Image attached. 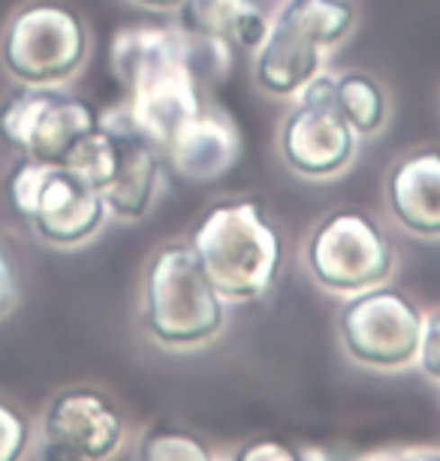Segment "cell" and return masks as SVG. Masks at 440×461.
<instances>
[{"mask_svg":"<svg viewBox=\"0 0 440 461\" xmlns=\"http://www.w3.org/2000/svg\"><path fill=\"white\" fill-rule=\"evenodd\" d=\"M232 51L166 24H127L112 37V69L124 91L121 106L157 148L196 115L205 85L229 73Z\"/></svg>","mask_w":440,"mask_h":461,"instance_id":"obj_1","label":"cell"},{"mask_svg":"<svg viewBox=\"0 0 440 461\" xmlns=\"http://www.w3.org/2000/svg\"><path fill=\"white\" fill-rule=\"evenodd\" d=\"M187 245L227 302L269 295L283 266V239L256 199H223L200 217Z\"/></svg>","mask_w":440,"mask_h":461,"instance_id":"obj_2","label":"cell"},{"mask_svg":"<svg viewBox=\"0 0 440 461\" xmlns=\"http://www.w3.org/2000/svg\"><path fill=\"white\" fill-rule=\"evenodd\" d=\"M139 323L166 350H196L227 326V299L214 290L187 241H163L145 263Z\"/></svg>","mask_w":440,"mask_h":461,"instance_id":"obj_3","label":"cell"},{"mask_svg":"<svg viewBox=\"0 0 440 461\" xmlns=\"http://www.w3.org/2000/svg\"><path fill=\"white\" fill-rule=\"evenodd\" d=\"M13 212L51 248H79L106 223V199L64 163L19 158L6 178Z\"/></svg>","mask_w":440,"mask_h":461,"instance_id":"obj_4","label":"cell"},{"mask_svg":"<svg viewBox=\"0 0 440 461\" xmlns=\"http://www.w3.org/2000/svg\"><path fill=\"white\" fill-rule=\"evenodd\" d=\"M310 281L335 295H350L390 281L399 254L392 239L362 208H335L314 223L301 248Z\"/></svg>","mask_w":440,"mask_h":461,"instance_id":"obj_5","label":"cell"},{"mask_svg":"<svg viewBox=\"0 0 440 461\" xmlns=\"http://www.w3.org/2000/svg\"><path fill=\"white\" fill-rule=\"evenodd\" d=\"M426 311L390 281L350 293L338 308L341 347L362 368L401 371L417 362Z\"/></svg>","mask_w":440,"mask_h":461,"instance_id":"obj_6","label":"cell"},{"mask_svg":"<svg viewBox=\"0 0 440 461\" xmlns=\"http://www.w3.org/2000/svg\"><path fill=\"white\" fill-rule=\"evenodd\" d=\"M91 37L70 6L37 0L22 6L0 37V60L22 85H60L85 67Z\"/></svg>","mask_w":440,"mask_h":461,"instance_id":"obj_7","label":"cell"},{"mask_svg":"<svg viewBox=\"0 0 440 461\" xmlns=\"http://www.w3.org/2000/svg\"><path fill=\"white\" fill-rule=\"evenodd\" d=\"M332 76L317 73L296 94V106L278 127V154L290 172L301 178L323 181L341 176L356 160L359 136L341 118L332 103Z\"/></svg>","mask_w":440,"mask_h":461,"instance_id":"obj_8","label":"cell"},{"mask_svg":"<svg viewBox=\"0 0 440 461\" xmlns=\"http://www.w3.org/2000/svg\"><path fill=\"white\" fill-rule=\"evenodd\" d=\"M100 124V112L58 85H22L0 103V136L22 158L64 163L73 145Z\"/></svg>","mask_w":440,"mask_h":461,"instance_id":"obj_9","label":"cell"},{"mask_svg":"<svg viewBox=\"0 0 440 461\" xmlns=\"http://www.w3.org/2000/svg\"><path fill=\"white\" fill-rule=\"evenodd\" d=\"M127 434L118 404L94 386L60 389L42 413V456L64 461H103Z\"/></svg>","mask_w":440,"mask_h":461,"instance_id":"obj_10","label":"cell"},{"mask_svg":"<svg viewBox=\"0 0 440 461\" xmlns=\"http://www.w3.org/2000/svg\"><path fill=\"white\" fill-rule=\"evenodd\" d=\"M100 124L115 136V169L103 190L109 214L121 221H142L157 203L163 176H166L163 151L154 139L136 127V121L127 115L121 103L100 112Z\"/></svg>","mask_w":440,"mask_h":461,"instance_id":"obj_11","label":"cell"},{"mask_svg":"<svg viewBox=\"0 0 440 461\" xmlns=\"http://www.w3.org/2000/svg\"><path fill=\"white\" fill-rule=\"evenodd\" d=\"M241 130L236 118L218 103L205 106L181 124L163 145V167L187 185H211L223 178L241 158Z\"/></svg>","mask_w":440,"mask_h":461,"instance_id":"obj_12","label":"cell"},{"mask_svg":"<svg viewBox=\"0 0 440 461\" xmlns=\"http://www.w3.org/2000/svg\"><path fill=\"white\" fill-rule=\"evenodd\" d=\"M386 208L410 236L440 239V148H413L392 163Z\"/></svg>","mask_w":440,"mask_h":461,"instance_id":"obj_13","label":"cell"},{"mask_svg":"<svg viewBox=\"0 0 440 461\" xmlns=\"http://www.w3.org/2000/svg\"><path fill=\"white\" fill-rule=\"evenodd\" d=\"M178 28L229 51L254 55L272 28V10L263 0H181Z\"/></svg>","mask_w":440,"mask_h":461,"instance_id":"obj_14","label":"cell"},{"mask_svg":"<svg viewBox=\"0 0 440 461\" xmlns=\"http://www.w3.org/2000/svg\"><path fill=\"white\" fill-rule=\"evenodd\" d=\"M323 69V49L278 22H272L260 49L254 51V82L269 97H296Z\"/></svg>","mask_w":440,"mask_h":461,"instance_id":"obj_15","label":"cell"},{"mask_svg":"<svg viewBox=\"0 0 440 461\" xmlns=\"http://www.w3.org/2000/svg\"><path fill=\"white\" fill-rule=\"evenodd\" d=\"M272 22L292 28L323 51L341 46L356 24V6L350 0H281Z\"/></svg>","mask_w":440,"mask_h":461,"instance_id":"obj_16","label":"cell"},{"mask_svg":"<svg viewBox=\"0 0 440 461\" xmlns=\"http://www.w3.org/2000/svg\"><path fill=\"white\" fill-rule=\"evenodd\" d=\"M332 103L359 139L377 136L390 121V97L383 85L362 69H344L332 76Z\"/></svg>","mask_w":440,"mask_h":461,"instance_id":"obj_17","label":"cell"},{"mask_svg":"<svg viewBox=\"0 0 440 461\" xmlns=\"http://www.w3.org/2000/svg\"><path fill=\"white\" fill-rule=\"evenodd\" d=\"M136 456L142 461H205L214 458L205 438H200L191 429H181V425L157 422L139 438V449Z\"/></svg>","mask_w":440,"mask_h":461,"instance_id":"obj_18","label":"cell"},{"mask_svg":"<svg viewBox=\"0 0 440 461\" xmlns=\"http://www.w3.org/2000/svg\"><path fill=\"white\" fill-rule=\"evenodd\" d=\"M64 167H70L76 176H82L88 185H94L103 194L112 178V169H115V136L103 124H97L91 133H85L73 145Z\"/></svg>","mask_w":440,"mask_h":461,"instance_id":"obj_19","label":"cell"},{"mask_svg":"<svg viewBox=\"0 0 440 461\" xmlns=\"http://www.w3.org/2000/svg\"><path fill=\"white\" fill-rule=\"evenodd\" d=\"M31 447V422L13 404L0 402V461L22 458Z\"/></svg>","mask_w":440,"mask_h":461,"instance_id":"obj_20","label":"cell"},{"mask_svg":"<svg viewBox=\"0 0 440 461\" xmlns=\"http://www.w3.org/2000/svg\"><path fill=\"white\" fill-rule=\"evenodd\" d=\"M417 365L428 380L440 383V308H435L431 314H426V320H422Z\"/></svg>","mask_w":440,"mask_h":461,"instance_id":"obj_21","label":"cell"},{"mask_svg":"<svg viewBox=\"0 0 440 461\" xmlns=\"http://www.w3.org/2000/svg\"><path fill=\"white\" fill-rule=\"evenodd\" d=\"M301 449H292L287 447L283 440H272V438H256V440H247L245 447L232 452V458L238 461H292V458H301L299 456Z\"/></svg>","mask_w":440,"mask_h":461,"instance_id":"obj_22","label":"cell"},{"mask_svg":"<svg viewBox=\"0 0 440 461\" xmlns=\"http://www.w3.org/2000/svg\"><path fill=\"white\" fill-rule=\"evenodd\" d=\"M15 304H19V277H15V266L0 239V320L10 317Z\"/></svg>","mask_w":440,"mask_h":461,"instance_id":"obj_23","label":"cell"},{"mask_svg":"<svg viewBox=\"0 0 440 461\" xmlns=\"http://www.w3.org/2000/svg\"><path fill=\"white\" fill-rule=\"evenodd\" d=\"M136 6H145V10L154 13H175L181 6V0H133Z\"/></svg>","mask_w":440,"mask_h":461,"instance_id":"obj_24","label":"cell"},{"mask_svg":"<svg viewBox=\"0 0 440 461\" xmlns=\"http://www.w3.org/2000/svg\"><path fill=\"white\" fill-rule=\"evenodd\" d=\"M263 4H265V6H269V10L274 13V6H278V4H281V0H263Z\"/></svg>","mask_w":440,"mask_h":461,"instance_id":"obj_25","label":"cell"}]
</instances>
